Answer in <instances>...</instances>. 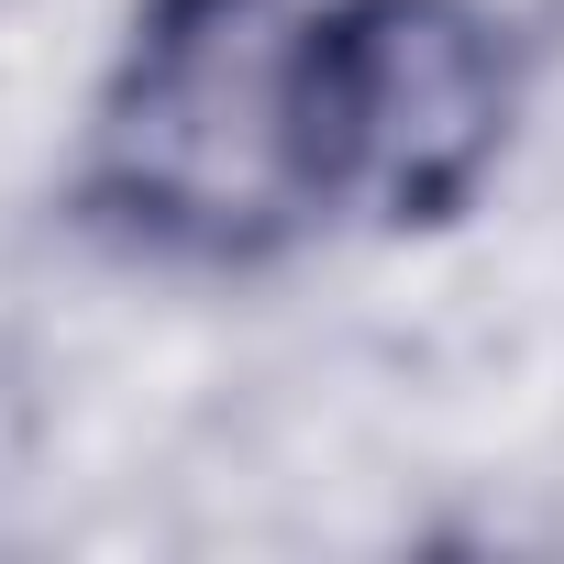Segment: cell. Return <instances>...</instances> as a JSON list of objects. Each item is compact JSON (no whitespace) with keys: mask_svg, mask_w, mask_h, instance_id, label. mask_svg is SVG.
<instances>
[{"mask_svg":"<svg viewBox=\"0 0 564 564\" xmlns=\"http://www.w3.org/2000/svg\"><path fill=\"white\" fill-rule=\"evenodd\" d=\"M300 34L311 12L289 0H155L100 100L89 199L177 254H265L311 221Z\"/></svg>","mask_w":564,"mask_h":564,"instance_id":"cell-1","label":"cell"},{"mask_svg":"<svg viewBox=\"0 0 564 564\" xmlns=\"http://www.w3.org/2000/svg\"><path fill=\"white\" fill-rule=\"evenodd\" d=\"M300 133L322 210L443 221L509 133V56L465 0H333L300 34Z\"/></svg>","mask_w":564,"mask_h":564,"instance_id":"cell-2","label":"cell"}]
</instances>
